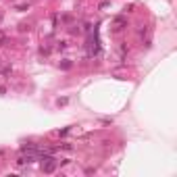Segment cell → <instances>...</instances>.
<instances>
[{
    "instance_id": "1",
    "label": "cell",
    "mask_w": 177,
    "mask_h": 177,
    "mask_svg": "<svg viewBox=\"0 0 177 177\" xmlns=\"http://www.w3.org/2000/svg\"><path fill=\"white\" fill-rule=\"evenodd\" d=\"M54 167H56V160H54V158H44V162H42V171L52 173V171H54Z\"/></svg>"
},
{
    "instance_id": "2",
    "label": "cell",
    "mask_w": 177,
    "mask_h": 177,
    "mask_svg": "<svg viewBox=\"0 0 177 177\" xmlns=\"http://www.w3.org/2000/svg\"><path fill=\"white\" fill-rule=\"evenodd\" d=\"M115 25H117V29H121L123 25H125V19L123 17H115Z\"/></svg>"
}]
</instances>
